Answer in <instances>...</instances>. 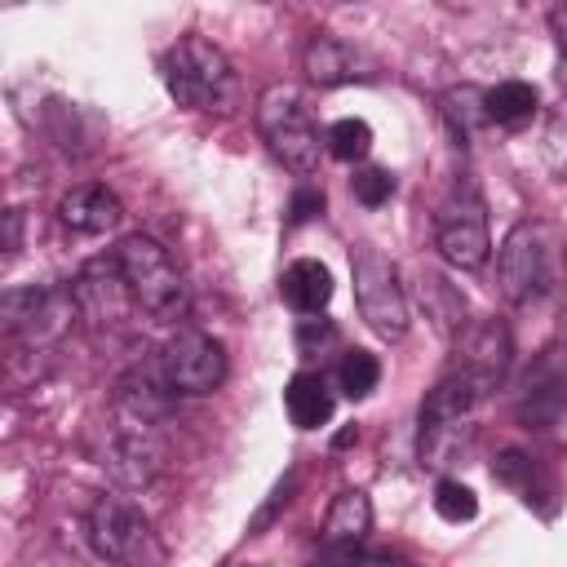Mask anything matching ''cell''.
<instances>
[{
  "instance_id": "cell-13",
  "label": "cell",
  "mask_w": 567,
  "mask_h": 567,
  "mask_svg": "<svg viewBox=\"0 0 567 567\" xmlns=\"http://www.w3.org/2000/svg\"><path fill=\"white\" fill-rule=\"evenodd\" d=\"M456 346H461V372H470L483 390H492L501 377H505V368H509V328L501 323V319H478V323H470L461 337H456Z\"/></svg>"
},
{
  "instance_id": "cell-1",
  "label": "cell",
  "mask_w": 567,
  "mask_h": 567,
  "mask_svg": "<svg viewBox=\"0 0 567 567\" xmlns=\"http://www.w3.org/2000/svg\"><path fill=\"white\" fill-rule=\"evenodd\" d=\"M159 80H164L168 97L186 111H230L235 106V66L204 35H182L177 44H168L159 58Z\"/></svg>"
},
{
  "instance_id": "cell-26",
  "label": "cell",
  "mask_w": 567,
  "mask_h": 567,
  "mask_svg": "<svg viewBox=\"0 0 567 567\" xmlns=\"http://www.w3.org/2000/svg\"><path fill=\"white\" fill-rule=\"evenodd\" d=\"M540 159L554 177H567V97L549 106L545 128H540Z\"/></svg>"
},
{
  "instance_id": "cell-29",
  "label": "cell",
  "mask_w": 567,
  "mask_h": 567,
  "mask_svg": "<svg viewBox=\"0 0 567 567\" xmlns=\"http://www.w3.org/2000/svg\"><path fill=\"white\" fill-rule=\"evenodd\" d=\"M492 474L501 478V483H509V487H523L527 492V501H532V456H523V452H501V461L492 465Z\"/></svg>"
},
{
  "instance_id": "cell-9",
  "label": "cell",
  "mask_w": 567,
  "mask_h": 567,
  "mask_svg": "<svg viewBox=\"0 0 567 567\" xmlns=\"http://www.w3.org/2000/svg\"><path fill=\"white\" fill-rule=\"evenodd\" d=\"M434 244H439V257L456 270H483L487 266V252H492L487 204H483L474 182H461L443 199V208L434 217Z\"/></svg>"
},
{
  "instance_id": "cell-15",
  "label": "cell",
  "mask_w": 567,
  "mask_h": 567,
  "mask_svg": "<svg viewBox=\"0 0 567 567\" xmlns=\"http://www.w3.org/2000/svg\"><path fill=\"white\" fill-rule=\"evenodd\" d=\"M173 390L159 372V363H137L128 368L120 381H115V412H128V416H142L151 425H164L168 412H173Z\"/></svg>"
},
{
  "instance_id": "cell-32",
  "label": "cell",
  "mask_w": 567,
  "mask_h": 567,
  "mask_svg": "<svg viewBox=\"0 0 567 567\" xmlns=\"http://www.w3.org/2000/svg\"><path fill=\"white\" fill-rule=\"evenodd\" d=\"M310 567H390L385 558H363V554H354V549H337V554H323L319 563H310Z\"/></svg>"
},
{
  "instance_id": "cell-20",
  "label": "cell",
  "mask_w": 567,
  "mask_h": 567,
  "mask_svg": "<svg viewBox=\"0 0 567 567\" xmlns=\"http://www.w3.org/2000/svg\"><path fill=\"white\" fill-rule=\"evenodd\" d=\"M416 297H421L425 319L434 323L439 337L456 341V337L470 328V319H465V297H461L439 270H421V275H416Z\"/></svg>"
},
{
  "instance_id": "cell-30",
  "label": "cell",
  "mask_w": 567,
  "mask_h": 567,
  "mask_svg": "<svg viewBox=\"0 0 567 567\" xmlns=\"http://www.w3.org/2000/svg\"><path fill=\"white\" fill-rule=\"evenodd\" d=\"M337 341V328L328 323V319H301L297 323V350L310 359V354H319L323 346H332Z\"/></svg>"
},
{
  "instance_id": "cell-12",
  "label": "cell",
  "mask_w": 567,
  "mask_h": 567,
  "mask_svg": "<svg viewBox=\"0 0 567 567\" xmlns=\"http://www.w3.org/2000/svg\"><path fill=\"white\" fill-rule=\"evenodd\" d=\"M301 71L319 84V89H337V84H363V80H372L377 75V66L350 44V40H341V35H332V31H319V35H310L306 40V49H301Z\"/></svg>"
},
{
  "instance_id": "cell-18",
  "label": "cell",
  "mask_w": 567,
  "mask_h": 567,
  "mask_svg": "<svg viewBox=\"0 0 567 567\" xmlns=\"http://www.w3.org/2000/svg\"><path fill=\"white\" fill-rule=\"evenodd\" d=\"M368 532H372V501H368V492H359V487L337 492L332 505H328V514H323V527H319L323 549H328V554L354 549Z\"/></svg>"
},
{
  "instance_id": "cell-34",
  "label": "cell",
  "mask_w": 567,
  "mask_h": 567,
  "mask_svg": "<svg viewBox=\"0 0 567 567\" xmlns=\"http://www.w3.org/2000/svg\"><path fill=\"white\" fill-rule=\"evenodd\" d=\"M18 244H22V213L9 208V213H4V257H13Z\"/></svg>"
},
{
  "instance_id": "cell-24",
  "label": "cell",
  "mask_w": 567,
  "mask_h": 567,
  "mask_svg": "<svg viewBox=\"0 0 567 567\" xmlns=\"http://www.w3.org/2000/svg\"><path fill=\"white\" fill-rule=\"evenodd\" d=\"M323 142H328V155H332V159L354 164V159H363V155L372 151V124L359 120V115H346V120L328 124Z\"/></svg>"
},
{
  "instance_id": "cell-5",
  "label": "cell",
  "mask_w": 567,
  "mask_h": 567,
  "mask_svg": "<svg viewBox=\"0 0 567 567\" xmlns=\"http://www.w3.org/2000/svg\"><path fill=\"white\" fill-rule=\"evenodd\" d=\"M97 465L128 492L151 487L168 465V447H164L159 425H151L142 416H128V412H111V421L102 425Z\"/></svg>"
},
{
  "instance_id": "cell-19",
  "label": "cell",
  "mask_w": 567,
  "mask_h": 567,
  "mask_svg": "<svg viewBox=\"0 0 567 567\" xmlns=\"http://www.w3.org/2000/svg\"><path fill=\"white\" fill-rule=\"evenodd\" d=\"M279 297L297 310V315H319L332 301V270L315 257H297L284 275H279Z\"/></svg>"
},
{
  "instance_id": "cell-7",
  "label": "cell",
  "mask_w": 567,
  "mask_h": 567,
  "mask_svg": "<svg viewBox=\"0 0 567 567\" xmlns=\"http://www.w3.org/2000/svg\"><path fill=\"white\" fill-rule=\"evenodd\" d=\"M350 279H354V306L363 315V323L381 337V341H399L408 332V292L394 275V266L372 248V244H354L350 248Z\"/></svg>"
},
{
  "instance_id": "cell-35",
  "label": "cell",
  "mask_w": 567,
  "mask_h": 567,
  "mask_svg": "<svg viewBox=\"0 0 567 567\" xmlns=\"http://www.w3.org/2000/svg\"><path fill=\"white\" fill-rule=\"evenodd\" d=\"M558 75H563V84H567V58H563V62H558Z\"/></svg>"
},
{
  "instance_id": "cell-17",
  "label": "cell",
  "mask_w": 567,
  "mask_h": 567,
  "mask_svg": "<svg viewBox=\"0 0 567 567\" xmlns=\"http://www.w3.org/2000/svg\"><path fill=\"white\" fill-rule=\"evenodd\" d=\"M487 390L470 377V372H447L430 394H425V403H421V425H470V416H474V408H478V399H483Z\"/></svg>"
},
{
  "instance_id": "cell-11",
  "label": "cell",
  "mask_w": 567,
  "mask_h": 567,
  "mask_svg": "<svg viewBox=\"0 0 567 567\" xmlns=\"http://www.w3.org/2000/svg\"><path fill=\"white\" fill-rule=\"evenodd\" d=\"M71 297H75L80 319L93 323V328H106V332H120V328L128 323V315L137 310V301H133V292H128V279H124L115 252L84 261L80 275L71 279Z\"/></svg>"
},
{
  "instance_id": "cell-10",
  "label": "cell",
  "mask_w": 567,
  "mask_h": 567,
  "mask_svg": "<svg viewBox=\"0 0 567 567\" xmlns=\"http://www.w3.org/2000/svg\"><path fill=\"white\" fill-rule=\"evenodd\" d=\"M155 363H159V372H164L173 394L199 399V394H213L226 381V350H221V341L208 337V332H195V328L168 337L159 346Z\"/></svg>"
},
{
  "instance_id": "cell-25",
  "label": "cell",
  "mask_w": 567,
  "mask_h": 567,
  "mask_svg": "<svg viewBox=\"0 0 567 567\" xmlns=\"http://www.w3.org/2000/svg\"><path fill=\"white\" fill-rule=\"evenodd\" d=\"M377 381H381L377 354H368V350H346V354H341V363H337V385H341L346 399H368V394L377 390Z\"/></svg>"
},
{
  "instance_id": "cell-22",
  "label": "cell",
  "mask_w": 567,
  "mask_h": 567,
  "mask_svg": "<svg viewBox=\"0 0 567 567\" xmlns=\"http://www.w3.org/2000/svg\"><path fill=\"white\" fill-rule=\"evenodd\" d=\"M439 111H443V124H447V133L456 137V146H470V137L487 124V93L474 89V84L447 89V93L439 97Z\"/></svg>"
},
{
  "instance_id": "cell-4",
  "label": "cell",
  "mask_w": 567,
  "mask_h": 567,
  "mask_svg": "<svg viewBox=\"0 0 567 567\" xmlns=\"http://www.w3.org/2000/svg\"><path fill=\"white\" fill-rule=\"evenodd\" d=\"M89 545L111 567H168L151 518L128 496H97L89 505Z\"/></svg>"
},
{
  "instance_id": "cell-8",
  "label": "cell",
  "mask_w": 567,
  "mask_h": 567,
  "mask_svg": "<svg viewBox=\"0 0 567 567\" xmlns=\"http://www.w3.org/2000/svg\"><path fill=\"white\" fill-rule=\"evenodd\" d=\"M0 315H4V332L13 346L22 350H44L53 346L71 319H80L71 288H53V284H31V288H9L0 297Z\"/></svg>"
},
{
  "instance_id": "cell-3",
  "label": "cell",
  "mask_w": 567,
  "mask_h": 567,
  "mask_svg": "<svg viewBox=\"0 0 567 567\" xmlns=\"http://www.w3.org/2000/svg\"><path fill=\"white\" fill-rule=\"evenodd\" d=\"M257 128L270 146V155L292 168V173H315L319 168V151L328 146L310 106L301 102V93L292 84H266L257 97Z\"/></svg>"
},
{
  "instance_id": "cell-2",
  "label": "cell",
  "mask_w": 567,
  "mask_h": 567,
  "mask_svg": "<svg viewBox=\"0 0 567 567\" xmlns=\"http://www.w3.org/2000/svg\"><path fill=\"white\" fill-rule=\"evenodd\" d=\"M115 261L128 279V292L137 301V310L151 319V323H177L190 306V292H186V279L177 270V261L168 257V248L151 235H124L115 244Z\"/></svg>"
},
{
  "instance_id": "cell-23",
  "label": "cell",
  "mask_w": 567,
  "mask_h": 567,
  "mask_svg": "<svg viewBox=\"0 0 567 567\" xmlns=\"http://www.w3.org/2000/svg\"><path fill=\"white\" fill-rule=\"evenodd\" d=\"M536 106H540V93L527 80H501L496 89H487V120L492 124L518 128V124H527L536 115Z\"/></svg>"
},
{
  "instance_id": "cell-33",
  "label": "cell",
  "mask_w": 567,
  "mask_h": 567,
  "mask_svg": "<svg viewBox=\"0 0 567 567\" xmlns=\"http://www.w3.org/2000/svg\"><path fill=\"white\" fill-rule=\"evenodd\" d=\"M292 487H297V474H288V483H279V487H275V496H270V505H266V509H261V514L252 518V532H257V527H266V523L275 518V509L292 501Z\"/></svg>"
},
{
  "instance_id": "cell-6",
  "label": "cell",
  "mask_w": 567,
  "mask_h": 567,
  "mask_svg": "<svg viewBox=\"0 0 567 567\" xmlns=\"http://www.w3.org/2000/svg\"><path fill=\"white\" fill-rule=\"evenodd\" d=\"M554 239L540 221H518L496 252V288L509 306H527L554 288Z\"/></svg>"
},
{
  "instance_id": "cell-16",
  "label": "cell",
  "mask_w": 567,
  "mask_h": 567,
  "mask_svg": "<svg viewBox=\"0 0 567 567\" xmlns=\"http://www.w3.org/2000/svg\"><path fill=\"white\" fill-rule=\"evenodd\" d=\"M563 408H567V368L554 359V354H545L532 372H527V381H523V394H518V416L527 421V425H554L558 416H563Z\"/></svg>"
},
{
  "instance_id": "cell-31",
  "label": "cell",
  "mask_w": 567,
  "mask_h": 567,
  "mask_svg": "<svg viewBox=\"0 0 567 567\" xmlns=\"http://www.w3.org/2000/svg\"><path fill=\"white\" fill-rule=\"evenodd\" d=\"M315 213H323V190H319V186H301V190L292 195V204H288V221L301 226V221H310Z\"/></svg>"
},
{
  "instance_id": "cell-21",
  "label": "cell",
  "mask_w": 567,
  "mask_h": 567,
  "mask_svg": "<svg viewBox=\"0 0 567 567\" xmlns=\"http://www.w3.org/2000/svg\"><path fill=\"white\" fill-rule=\"evenodd\" d=\"M284 408H288V421L297 430H319V425L332 421L337 399H332V390H328V381L319 372H297L284 385Z\"/></svg>"
},
{
  "instance_id": "cell-14",
  "label": "cell",
  "mask_w": 567,
  "mask_h": 567,
  "mask_svg": "<svg viewBox=\"0 0 567 567\" xmlns=\"http://www.w3.org/2000/svg\"><path fill=\"white\" fill-rule=\"evenodd\" d=\"M124 217V204L115 190L97 186V182H84V186H71L62 199H58V221L75 235H106L115 230Z\"/></svg>"
},
{
  "instance_id": "cell-27",
  "label": "cell",
  "mask_w": 567,
  "mask_h": 567,
  "mask_svg": "<svg viewBox=\"0 0 567 567\" xmlns=\"http://www.w3.org/2000/svg\"><path fill=\"white\" fill-rule=\"evenodd\" d=\"M434 514L443 523H470L478 514V496L461 478H439V487H434Z\"/></svg>"
},
{
  "instance_id": "cell-28",
  "label": "cell",
  "mask_w": 567,
  "mask_h": 567,
  "mask_svg": "<svg viewBox=\"0 0 567 567\" xmlns=\"http://www.w3.org/2000/svg\"><path fill=\"white\" fill-rule=\"evenodd\" d=\"M350 190H354V199H359L363 208H381V204H390V195H394V173L368 164V168H359V173L350 177Z\"/></svg>"
}]
</instances>
